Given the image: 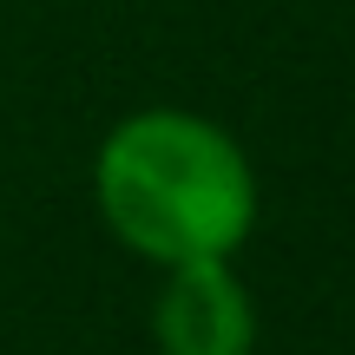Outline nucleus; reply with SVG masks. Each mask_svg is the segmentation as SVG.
<instances>
[{"label":"nucleus","instance_id":"obj_1","mask_svg":"<svg viewBox=\"0 0 355 355\" xmlns=\"http://www.w3.org/2000/svg\"><path fill=\"white\" fill-rule=\"evenodd\" d=\"M92 198L105 230L158 270L224 263L257 230V171L243 145L184 105L119 119L92 158Z\"/></svg>","mask_w":355,"mask_h":355},{"label":"nucleus","instance_id":"obj_2","mask_svg":"<svg viewBox=\"0 0 355 355\" xmlns=\"http://www.w3.org/2000/svg\"><path fill=\"white\" fill-rule=\"evenodd\" d=\"M158 355H257V303L224 263H178L152 303Z\"/></svg>","mask_w":355,"mask_h":355}]
</instances>
